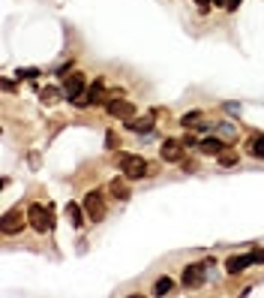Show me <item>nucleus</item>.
Returning <instances> with one entry per match:
<instances>
[{"mask_svg": "<svg viewBox=\"0 0 264 298\" xmlns=\"http://www.w3.org/2000/svg\"><path fill=\"white\" fill-rule=\"evenodd\" d=\"M27 220H30V226H33L36 232H48L51 223H54L51 208H45V205H33V208L27 211Z\"/></svg>", "mask_w": 264, "mask_h": 298, "instance_id": "nucleus-1", "label": "nucleus"}, {"mask_svg": "<svg viewBox=\"0 0 264 298\" xmlns=\"http://www.w3.org/2000/svg\"><path fill=\"white\" fill-rule=\"evenodd\" d=\"M207 271H210L207 262H195V265H189V268L183 271V283L189 286V289H195V286H201L207 280Z\"/></svg>", "mask_w": 264, "mask_h": 298, "instance_id": "nucleus-2", "label": "nucleus"}, {"mask_svg": "<svg viewBox=\"0 0 264 298\" xmlns=\"http://www.w3.org/2000/svg\"><path fill=\"white\" fill-rule=\"evenodd\" d=\"M120 163H123V175L132 178V181H135V178H144V175L150 172L147 163H144L141 157H126V154H120Z\"/></svg>", "mask_w": 264, "mask_h": 298, "instance_id": "nucleus-3", "label": "nucleus"}, {"mask_svg": "<svg viewBox=\"0 0 264 298\" xmlns=\"http://www.w3.org/2000/svg\"><path fill=\"white\" fill-rule=\"evenodd\" d=\"M84 211H87V217H90L93 223H99V220L105 217V202H102V196H99V193H87V196H84Z\"/></svg>", "mask_w": 264, "mask_h": 298, "instance_id": "nucleus-4", "label": "nucleus"}, {"mask_svg": "<svg viewBox=\"0 0 264 298\" xmlns=\"http://www.w3.org/2000/svg\"><path fill=\"white\" fill-rule=\"evenodd\" d=\"M63 94H66V99H78V94H84V76L81 72H72V76L66 79Z\"/></svg>", "mask_w": 264, "mask_h": 298, "instance_id": "nucleus-5", "label": "nucleus"}, {"mask_svg": "<svg viewBox=\"0 0 264 298\" xmlns=\"http://www.w3.org/2000/svg\"><path fill=\"white\" fill-rule=\"evenodd\" d=\"M21 226H24V214H21L18 208H15V211H9V214L3 217V223H0V229H3L6 235H15Z\"/></svg>", "mask_w": 264, "mask_h": 298, "instance_id": "nucleus-6", "label": "nucleus"}, {"mask_svg": "<svg viewBox=\"0 0 264 298\" xmlns=\"http://www.w3.org/2000/svg\"><path fill=\"white\" fill-rule=\"evenodd\" d=\"M159 154H162V160H165V163H177V160L183 157V142L168 139V142L162 145V151H159Z\"/></svg>", "mask_w": 264, "mask_h": 298, "instance_id": "nucleus-7", "label": "nucleus"}, {"mask_svg": "<svg viewBox=\"0 0 264 298\" xmlns=\"http://www.w3.org/2000/svg\"><path fill=\"white\" fill-rule=\"evenodd\" d=\"M252 262H255V253H252V256H231L228 262H225V268H228L231 274H237V271H243V268L252 265Z\"/></svg>", "mask_w": 264, "mask_h": 298, "instance_id": "nucleus-8", "label": "nucleus"}, {"mask_svg": "<svg viewBox=\"0 0 264 298\" xmlns=\"http://www.w3.org/2000/svg\"><path fill=\"white\" fill-rule=\"evenodd\" d=\"M105 108H108V115H120V118H132V115H135V111H132V105L120 102V97H117V99H111Z\"/></svg>", "mask_w": 264, "mask_h": 298, "instance_id": "nucleus-9", "label": "nucleus"}, {"mask_svg": "<svg viewBox=\"0 0 264 298\" xmlns=\"http://www.w3.org/2000/svg\"><path fill=\"white\" fill-rule=\"evenodd\" d=\"M198 148H201V151H204V154H210V157H219V154L225 151V145H222V142H219L216 136H210V139H204V142H201Z\"/></svg>", "mask_w": 264, "mask_h": 298, "instance_id": "nucleus-10", "label": "nucleus"}, {"mask_svg": "<svg viewBox=\"0 0 264 298\" xmlns=\"http://www.w3.org/2000/svg\"><path fill=\"white\" fill-rule=\"evenodd\" d=\"M126 127L135 130V133H150V127H153V118H147V115H144V118H135V115H132V118L126 121Z\"/></svg>", "mask_w": 264, "mask_h": 298, "instance_id": "nucleus-11", "label": "nucleus"}, {"mask_svg": "<svg viewBox=\"0 0 264 298\" xmlns=\"http://www.w3.org/2000/svg\"><path fill=\"white\" fill-rule=\"evenodd\" d=\"M108 190H111V196H114V199H120V202H123V199H129V187H126V181H117V178H114Z\"/></svg>", "mask_w": 264, "mask_h": 298, "instance_id": "nucleus-12", "label": "nucleus"}, {"mask_svg": "<svg viewBox=\"0 0 264 298\" xmlns=\"http://www.w3.org/2000/svg\"><path fill=\"white\" fill-rule=\"evenodd\" d=\"M171 286H174V283H171L168 277H159L156 286H153V295H165V292H171Z\"/></svg>", "mask_w": 264, "mask_h": 298, "instance_id": "nucleus-13", "label": "nucleus"}, {"mask_svg": "<svg viewBox=\"0 0 264 298\" xmlns=\"http://www.w3.org/2000/svg\"><path fill=\"white\" fill-rule=\"evenodd\" d=\"M66 214H69V220L75 223V226H81V208H78V205L69 202V205H66Z\"/></svg>", "mask_w": 264, "mask_h": 298, "instance_id": "nucleus-14", "label": "nucleus"}, {"mask_svg": "<svg viewBox=\"0 0 264 298\" xmlns=\"http://www.w3.org/2000/svg\"><path fill=\"white\" fill-rule=\"evenodd\" d=\"M219 163H222V166H234V163H237V157H234L231 151H222V154H219Z\"/></svg>", "mask_w": 264, "mask_h": 298, "instance_id": "nucleus-15", "label": "nucleus"}, {"mask_svg": "<svg viewBox=\"0 0 264 298\" xmlns=\"http://www.w3.org/2000/svg\"><path fill=\"white\" fill-rule=\"evenodd\" d=\"M252 154H255V157H264V136H258V139H255V145H252Z\"/></svg>", "mask_w": 264, "mask_h": 298, "instance_id": "nucleus-16", "label": "nucleus"}, {"mask_svg": "<svg viewBox=\"0 0 264 298\" xmlns=\"http://www.w3.org/2000/svg\"><path fill=\"white\" fill-rule=\"evenodd\" d=\"M36 69H18V79H33Z\"/></svg>", "mask_w": 264, "mask_h": 298, "instance_id": "nucleus-17", "label": "nucleus"}, {"mask_svg": "<svg viewBox=\"0 0 264 298\" xmlns=\"http://www.w3.org/2000/svg\"><path fill=\"white\" fill-rule=\"evenodd\" d=\"M219 133H222V136H234V127L225 124V127H219Z\"/></svg>", "mask_w": 264, "mask_h": 298, "instance_id": "nucleus-18", "label": "nucleus"}, {"mask_svg": "<svg viewBox=\"0 0 264 298\" xmlns=\"http://www.w3.org/2000/svg\"><path fill=\"white\" fill-rule=\"evenodd\" d=\"M240 6V0H228V6H225V9H237Z\"/></svg>", "mask_w": 264, "mask_h": 298, "instance_id": "nucleus-19", "label": "nucleus"}, {"mask_svg": "<svg viewBox=\"0 0 264 298\" xmlns=\"http://www.w3.org/2000/svg\"><path fill=\"white\" fill-rule=\"evenodd\" d=\"M195 3H198V6H207V3H210V0H195Z\"/></svg>", "mask_w": 264, "mask_h": 298, "instance_id": "nucleus-20", "label": "nucleus"}]
</instances>
